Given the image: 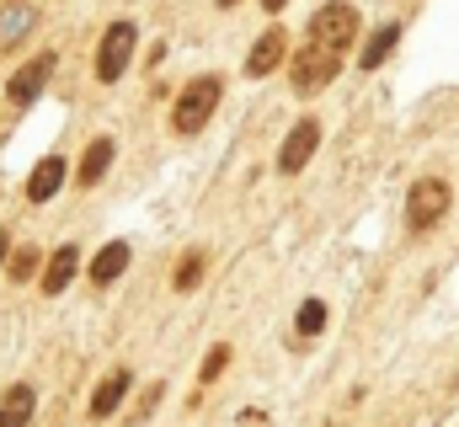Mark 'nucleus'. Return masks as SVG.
Masks as SVG:
<instances>
[{
	"label": "nucleus",
	"instance_id": "nucleus-21",
	"mask_svg": "<svg viewBox=\"0 0 459 427\" xmlns=\"http://www.w3.org/2000/svg\"><path fill=\"white\" fill-rule=\"evenodd\" d=\"M0 267H11V235L0 230Z\"/></svg>",
	"mask_w": 459,
	"mask_h": 427
},
{
	"label": "nucleus",
	"instance_id": "nucleus-16",
	"mask_svg": "<svg viewBox=\"0 0 459 427\" xmlns=\"http://www.w3.org/2000/svg\"><path fill=\"white\" fill-rule=\"evenodd\" d=\"M396 43H401V27L390 21V27H380L369 43H364V53H358V70H380L390 53H396Z\"/></svg>",
	"mask_w": 459,
	"mask_h": 427
},
{
	"label": "nucleus",
	"instance_id": "nucleus-11",
	"mask_svg": "<svg viewBox=\"0 0 459 427\" xmlns=\"http://www.w3.org/2000/svg\"><path fill=\"white\" fill-rule=\"evenodd\" d=\"M123 267H128V246H123V241H112V246H102V251L91 257V283H96V289H107V283H118V278H123Z\"/></svg>",
	"mask_w": 459,
	"mask_h": 427
},
{
	"label": "nucleus",
	"instance_id": "nucleus-22",
	"mask_svg": "<svg viewBox=\"0 0 459 427\" xmlns=\"http://www.w3.org/2000/svg\"><path fill=\"white\" fill-rule=\"evenodd\" d=\"M262 5H267V11H283V5H289V0H262Z\"/></svg>",
	"mask_w": 459,
	"mask_h": 427
},
{
	"label": "nucleus",
	"instance_id": "nucleus-10",
	"mask_svg": "<svg viewBox=\"0 0 459 427\" xmlns=\"http://www.w3.org/2000/svg\"><path fill=\"white\" fill-rule=\"evenodd\" d=\"M32 21H37V5H32V0H11V5L0 11V53H5L11 43H21V37L32 32Z\"/></svg>",
	"mask_w": 459,
	"mask_h": 427
},
{
	"label": "nucleus",
	"instance_id": "nucleus-18",
	"mask_svg": "<svg viewBox=\"0 0 459 427\" xmlns=\"http://www.w3.org/2000/svg\"><path fill=\"white\" fill-rule=\"evenodd\" d=\"M321 326H326V305H321V300H305V305H299V321H294V332H299V337H316Z\"/></svg>",
	"mask_w": 459,
	"mask_h": 427
},
{
	"label": "nucleus",
	"instance_id": "nucleus-12",
	"mask_svg": "<svg viewBox=\"0 0 459 427\" xmlns=\"http://www.w3.org/2000/svg\"><path fill=\"white\" fill-rule=\"evenodd\" d=\"M75 267H80V251H75V246H59V251L48 257V267H43V294H64L70 278H75Z\"/></svg>",
	"mask_w": 459,
	"mask_h": 427
},
{
	"label": "nucleus",
	"instance_id": "nucleus-9",
	"mask_svg": "<svg viewBox=\"0 0 459 427\" xmlns=\"http://www.w3.org/2000/svg\"><path fill=\"white\" fill-rule=\"evenodd\" d=\"M64 171H70L64 155H43V160L32 166V177H27V198H32V203H48V198L64 187Z\"/></svg>",
	"mask_w": 459,
	"mask_h": 427
},
{
	"label": "nucleus",
	"instance_id": "nucleus-2",
	"mask_svg": "<svg viewBox=\"0 0 459 427\" xmlns=\"http://www.w3.org/2000/svg\"><path fill=\"white\" fill-rule=\"evenodd\" d=\"M449 203H455V187L444 177H417L412 193H406V225L422 235V230H433L449 214Z\"/></svg>",
	"mask_w": 459,
	"mask_h": 427
},
{
	"label": "nucleus",
	"instance_id": "nucleus-1",
	"mask_svg": "<svg viewBox=\"0 0 459 427\" xmlns=\"http://www.w3.org/2000/svg\"><path fill=\"white\" fill-rule=\"evenodd\" d=\"M219 96H225V80H219V75H198V80L182 86V96L171 102V128H176V134H198V128L214 118Z\"/></svg>",
	"mask_w": 459,
	"mask_h": 427
},
{
	"label": "nucleus",
	"instance_id": "nucleus-17",
	"mask_svg": "<svg viewBox=\"0 0 459 427\" xmlns=\"http://www.w3.org/2000/svg\"><path fill=\"white\" fill-rule=\"evenodd\" d=\"M198 283H203V257H198V251H187V257L176 262V273H171V289H176V294H187V289H198Z\"/></svg>",
	"mask_w": 459,
	"mask_h": 427
},
{
	"label": "nucleus",
	"instance_id": "nucleus-13",
	"mask_svg": "<svg viewBox=\"0 0 459 427\" xmlns=\"http://www.w3.org/2000/svg\"><path fill=\"white\" fill-rule=\"evenodd\" d=\"M107 166H112V139H91V144H86V155H80L75 182H80V187H96V182L107 177Z\"/></svg>",
	"mask_w": 459,
	"mask_h": 427
},
{
	"label": "nucleus",
	"instance_id": "nucleus-23",
	"mask_svg": "<svg viewBox=\"0 0 459 427\" xmlns=\"http://www.w3.org/2000/svg\"><path fill=\"white\" fill-rule=\"evenodd\" d=\"M214 5H219V11H230V5H241V0H214Z\"/></svg>",
	"mask_w": 459,
	"mask_h": 427
},
{
	"label": "nucleus",
	"instance_id": "nucleus-20",
	"mask_svg": "<svg viewBox=\"0 0 459 427\" xmlns=\"http://www.w3.org/2000/svg\"><path fill=\"white\" fill-rule=\"evenodd\" d=\"M225 364H230V342H219V348H214V353H209V358H203V374H198V380H203V385H214V380H219V369H225Z\"/></svg>",
	"mask_w": 459,
	"mask_h": 427
},
{
	"label": "nucleus",
	"instance_id": "nucleus-19",
	"mask_svg": "<svg viewBox=\"0 0 459 427\" xmlns=\"http://www.w3.org/2000/svg\"><path fill=\"white\" fill-rule=\"evenodd\" d=\"M37 262H43V251H32V246H21V251L11 257V278H16V283H27V278L37 273Z\"/></svg>",
	"mask_w": 459,
	"mask_h": 427
},
{
	"label": "nucleus",
	"instance_id": "nucleus-3",
	"mask_svg": "<svg viewBox=\"0 0 459 427\" xmlns=\"http://www.w3.org/2000/svg\"><path fill=\"white\" fill-rule=\"evenodd\" d=\"M310 43H321V48H332V53H342L348 43H358V11H353L348 0L321 5V11L310 16Z\"/></svg>",
	"mask_w": 459,
	"mask_h": 427
},
{
	"label": "nucleus",
	"instance_id": "nucleus-7",
	"mask_svg": "<svg viewBox=\"0 0 459 427\" xmlns=\"http://www.w3.org/2000/svg\"><path fill=\"white\" fill-rule=\"evenodd\" d=\"M316 144H321V123H316V118H299V123L289 128L283 150H278V171H283V177L305 171V166H310V155H316Z\"/></svg>",
	"mask_w": 459,
	"mask_h": 427
},
{
	"label": "nucleus",
	"instance_id": "nucleus-5",
	"mask_svg": "<svg viewBox=\"0 0 459 427\" xmlns=\"http://www.w3.org/2000/svg\"><path fill=\"white\" fill-rule=\"evenodd\" d=\"M134 21H112L107 32H102V48H96V80H118L123 70H128V59H134Z\"/></svg>",
	"mask_w": 459,
	"mask_h": 427
},
{
	"label": "nucleus",
	"instance_id": "nucleus-8",
	"mask_svg": "<svg viewBox=\"0 0 459 427\" xmlns=\"http://www.w3.org/2000/svg\"><path fill=\"white\" fill-rule=\"evenodd\" d=\"M283 53H289V32L283 27H267L257 43H251V53H246V75H273L278 64H283Z\"/></svg>",
	"mask_w": 459,
	"mask_h": 427
},
{
	"label": "nucleus",
	"instance_id": "nucleus-14",
	"mask_svg": "<svg viewBox=\"0 0 459 427\" xmlns=\"http://www.w3.org/2000/svg\"><path fill=\"white\" fill-rule=\"evenodd\" d=\"M128 385H134V380H128V369L107 374V380L96 385V396H91V417H96V423H102V417H112V412H118V401L128 396Z\"/></svg>",
	"mask_w": 459,
	"mask_h": 427
},
{
	"label": "nucleus",
	"instance_id": "nucleus-6",
	"mask_svg": "<svg viewBox=\"0 0 459 427\" xmlns=\"http://www.w3.org/2000/svg\"><path fill=\"white\" fill-rule=\"evenodd\" d=\"M53 64H59L53 53H37V59H27V64L11 75V86H5V102H11V107H32V102L43 96V86L53 80Z\"/></svg>",
	"mask_w": 459,
	"mask_h": 427
},
{
	"label": "nucleus",
	"instance_id": "nucleus-4",
	"mask_svg": "<svg viewBox=\"0 0 459 427\" xmlns=\"http://www.w3.org/2000/svg\"><path fill=\"white\" fill-rule=\"evenodd\" d=\"M337 64H342V53H332V48L310 43L305 53H294L289 80H294V91H299V96H316V91H326V86L337 80Z\"/></svg>",
	"mask_w": 459,
	"mask_h": 427
},
{
	"label": "nucleus",
	"instance_id": "nucleus-15",
	"mask_svg": "<svg viewBox=\"0 0 459 427\" xmlns=\"http://www.w3.org/2000/svg\"><path fill=\"white\" fill-rule=\"evenodd\" d=\"M32 406H37L32 385H16V390H5V401H0V427H27V423H32Z\"/></svg>",
	"mask_w": 459,
	"mask_h": 427
}]
</instances>
